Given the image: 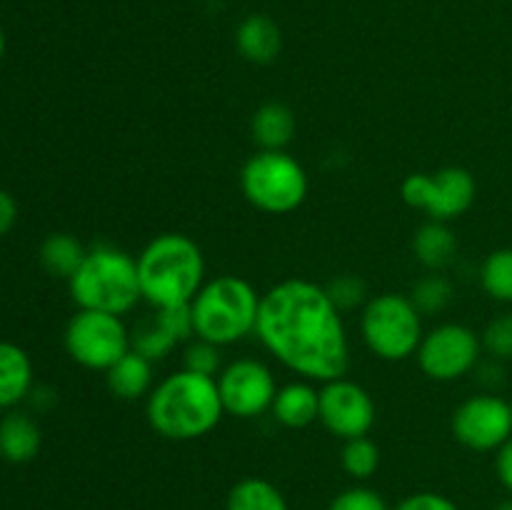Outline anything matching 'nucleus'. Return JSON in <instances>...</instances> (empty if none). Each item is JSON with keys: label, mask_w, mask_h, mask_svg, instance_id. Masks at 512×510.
<instances>
[{"label": "nucleus", "mask_w": 512, "mask_h": 510, "mask_svg": "<svg viewBox=\"0 0 512 510\" xmlns=\"http://www.w3.org/2000/svg\"><path fill=\"white\" fill-rule=\"evenodd\" d=\"M255 335L278 363L303 380L328 383L350 368L343 313L325 285L313 280L288 278L265 290Z\"/></svg>", "instance_id": "1"}, {"label": "nucleus", "mask_w": 512, "mask_h": 510, "mask_svg": "<svg viewBox=\"0 0 512 510\" xmlns=\"http://www.w3.org/2000/svg\"><path fill=\"white\" fill-rule=\"evenodd\" d=\"M495 510H512V498L510 500H503V503H500Z\"/></svg>", "instance_id": "35"}, {"label": "nucleus", "mask_w": 512, "mask_h": 510, "mask_svg": "<svg viewBox=\"0 0 512 510\" xmlns=\"http://www.w3.org/2000/svg\"><path fill=\"white\" fill-rule=\"evenodd\" d=\"M140 293L150 308L190 305L205 285V255L185 233H160L138 255Z\"/></svg>", "instance_id": "3"}, {"label": "nucleus", "mask_w": 512, "mask_h": 510, "mask_svg": "<svg viewBox=\"0 0 512 510\" xmlns=\"http://www.w3.org/2000/svg\"><path fill=\"white\" fill-rule=\"evenodd\" d=\"M295 128H298L295 113L278 100L260 105L250 120V133L260 150H285L293 143Z\"/></svg>", "instance_id": "18"}, {"label": "nucleus", "mask_w": 512, "mask_h": 510, "mask_svg": "<svg viewBox=\"0 0 512 510\" xmlns=\"http://www.w3.org/2000/svg\"><path fill=\"white\" fill-rule=\"evenodd\" d=\"M328 510H390V508L378 490L365 488V485H355V488H348L340 495H335L333 503L328 505Z\"/></svg>", "instance_id": "30"}, {"label": "nucleus", "mask_w": 512, "mask_h": 510, "mask_svg": "<svg viewBox=\"0 0 512 510\" xmlns=\"http://www.w3.org/2000/svg\"><path fill=\"white\" fill-rule=\"evenodd\" d=\"M378 410L368 390L350 378H335L320 385L318 420L330 435L340 440L363 438L373 430Z\"/></svg>", "instance_id": "13"}, {"label": "nucleus", "mask_w": 512, "mask_h": 510, "mask_svg": "<svg viewBox=\"0 0 512 510\" xmlns=\"http://www.w3.org/2000/svg\"><path fill=\"white\" fill-rule=\"evenodd\" d=\"M360 333L370 353L388 363H400L413 358L423 343V315L410 295H370L360 313Z\"/></svg>", "instance_id": "7"}, {"label": "nucleus", "mask_w": 512, "mask_h": 510, "mask_svg": "<svg viewBox=\"0 0 512 510\" xmlns=\"http://www.w3.org/2000/svg\"><path fill=\"white\" fill-rule=\"evenodd\" d=\"M495 473H498L503 488L512 495V438L495 455Z\"/></svg>", "instance_id": "33"}, {"label": "nucleus", "mask_w": 512, "mask_h": 510, "mask_svg": "<svg viewBox=\"0 0 512 510\" xmlns=\"http://www.w3.org/2000/svg\"><path fill=\"white\" fill-rule=\"evenodd\" d=\"M473 373H475V378H478L480 383L488 388L485 393H495V388H498V385H503V380H505L503 363H500V360H493V358L480 360L478 368H475Z\"/></svg>", "instance_id": "32"}, {"label": "nucleus", "mask_w": 512, "mask_h": 510, "mask_svg": "<svg viewBox=\"0 0 512 510\" xmlns=\"http://www.w3.org/2000/svg\"><path fill=\"white\" fill-rule=\"evenodd\" d=\"M483 343L465 323H440L423 335L418 358L420 370L438 383H455L478 368L483 360Z\"/></svg>", "instance_id": "10"}, {"label": "nucleus", "mask_w": 512, "mask_h": 510, "mask_svg": "<svg viewBox=\"0 0 512 510\" xmlns=\"http://www.w3.org/2000/svg\"><path fill=\"white\" fill-rule=\"evenodd\" d=\"M325 290H328L330 300L338 305L340 313L363 308L370 298L365 280L360 278V275H353V273H345V275H338V278H333L328 285H325Z\"/></svg>", "instance_id": "28"}, {"label": "nucleus", "mask_w": 512, "mask_h": 510, "mask_svg": "<svg viewBox=\"0 0 512 510\" xmlns=\"http://www.w3.org/2000/svg\"><path fill=\"white\" fill-rule=\"evenodd\" d=\"M395 510H460V508L448 498V495L425 490V493H413L405 500H400Z\"/></svg>", "instance_id": "31"}, {"label": "nucleus", "mask_w": 512, "mask_h": 510, "mask_svg": "<svg viewBox=\"0 0 512 510\" xmlns=\"http://www.w3.org/2000/svg\"><path fill=\"white\" fill-rule=\"evenodd\" d=\"M15 218H18V205H15L13 195L0 190V235H5L13 228Z\"/></svg>", "instance_id": "34"}, {"label": "nucleus", "mask_w": 512, "mask_h": 510, "mask_svg": "<svg viewBox=\"0 0 512 510\" xmlns=\"http://www.w3.org/2000/svg\"><path fill=\"white\" fill-rule=\"evenodd\" d=\"M220 400L225 413L233 418H258L273 408L278 380L273 370L258 358H238L220 370L218 378Z\"/></svg>", "instance_id": "12"}, {"label": "nucleus", "mask_w": 512, "mask_h": 510, "mask_svg": "<svg viewBox=\"0 0 512 510\" xmlns=\"http://www.w3.org/2000/svg\"><path fill=\"white\" fill-rule=\"evenodd\" d=\"M480 285L485 295L498 303L512 305V248H498L483 260Z\"/></svg>", "instance_id": "24"}, {"label": "nucleus", "mask_w": 512, "mask_h": 510, "mask_svg": "<svg viewBox=\"0 0 512 510\" xmlns=\"http://www.w3.org/2000/svg\"><path fill=\"white\" fill-rule=\"evenodd\" d=\"M485 358L508 363L512 360V313H498L488 320V325L480 333Z\"/></svg>", "instance_id": "27"}, {"label": "nucleus", "mask_w": 512, "mask_h": 510, "mask_svg": "<svg viewBox=\"0 0 512 510\" xmlns=\"http://www.w3.org/2000/svg\"><path fill=\"white\" fill-rule=\"evenodd\" d=\"M33 363L28 353L13 343H0V408L20 403L30 395Z\"/></svg>", "instance_id": "20"}, {"label": "nucleus", "mask_w": 512, "mask_h": 510, "mask_svg": "<svg viewBox=\"0 0 512 510\" xmlns=\"http://www.w3.org/2000/svg\"><path fill=\"white\" fill-rule=\"evenodd\" d=\"M260 298L263 295H258V290L240 275L225 273L205 280L190 303L195 338L228 348L255 335Z\"/></svg>", "instance_id": "5"}, {"label": "nucleus", "mask_w": 512, "mask_h": 510, "mask_svg": "<svg viewBox=\"0 0 512 510\" xmlns=\"http://www.w3.org/2000/svg\"><path fill=\"white\" fill-rule=\"evenodd\" d=\"M40 450V428L25 413H10L0 420V455L10 463H28Z\"/></svg>", "instance_id": "21"}, {"label": "nucleus", "mask_w": 512, "mask_h": 510, "mask_svg": "<svg viewBox=\"0 0 512 510\" xmlns=\"http://www.w3.org/2000/svg\"><path fill=\"white\" fill-rule=\"evenodd\" d=\"M85 253H88V248L75 235L53 233L40 245V263L55 278L70 280L75 270L80 268V263H83Z\"/></svg>", "instance_id": "23"}, {"label": "nucleus", "mask_w": 512, "mask_h": 510, "mask_svg": "<svg viewBox=\"0 0 512 510\" xmlns=\"http://www.w3.org/2000/svg\"><path fill=\"white\" fill-rule=\"evenodd\" d=\"M183 368L193 370V373H200V375H208V378H218L220 370H223L220 348L218 345L208 343V340L195 338L193 343L185 348Z\"/></svg>", "instance_id": "29"}, {"label": "nucleus", "mask_w": 512, "mask_h": 510, "mask_svg": "<svg viewBox=\"0 0 512 510\" xmlns=\"http://www.w3.org/2000/svg\"><path fill=\"white\" fill-rule=\"evenodd\" d=\"M65 350L83 368L108 373L130 350V328L123 315L78 308L65 328Z\"/></svg>", "instance_id": "8"}, {"label": "nucleus", "mask_w": 512, "mask_h": 510, "mask_svg": "<svg viewBox=\"0 0 512 510\" xmlns=\"http://www.w3.org/2000/svg\"><path fill=\"white\" fill-rule=\"evenodd\" d=\"M455 440L475 453H498L512 438L510 400L498 393H475L450 418Z\"/></svg>", "instance_id": "11"}, {"label": "nucleus", "mask_w": 512, "mask_h": 510, "mask_svg": "<svg viewBox=\"0 0 512 510\" xmlns=\"http://www.w3.org/2000/svg\"><path fill=\"white\" fill-rule=\"evenodd\" d=\"M5 53V35H3V28H0V58H3Z\"/></svg>", "instance_id": "36"}, {"label": "nucleus", "mask_w": 512, "mask_h": 510, "mask_svg": "<svg viewBox=\"0 0 512 510\" xmlns=\"http://www.w3.org/2000/svg\"><path fill=\"white\" fill-rule=\"evenodd\" d=\"M225 510H290L278 485L265 478H243L230 488Z\"/></svg>", "instance_id": "22"}, {"label": "nucleus", "mask_w": 512, "mask_h": 510, "mask_svg": "<svg viewBox=\"0 0 512 510\" xmlns=\"http://www.w3.org/2000/svg\"><path fill=\"white\" fill-rule=\"evenodd\" d=\"M195 338V325L190 305L178 308H153V313L143 315L130 328V350L148 358L150 363H160L183 340Z\"/></svg>", "instance_id": "14"}, {"label": "nucleus", "mask_w": 512, "mask_h": 510, "mask_svg": "<svg viewBox=\"0 0 512 510\" xmlns=\"http://www.w3.org/2000/svg\"><path fill=\"white\" fill-rule=\"evenodd\" d=\"M510 410H512V398H510Z\"/></svg>", "instance_id": "37"}, {"label": "nucleus", "mask_w": 512, "mask_h": 510, "mask_svg": "<svg viewBox=\"0 0 512 510\" xmlns=\"http://www.w3.org/2000/svg\"><path fill=\"white\" fill-rule=\"evenodd\" d=\"M68 283L75 305L83 310L128 315L143 303L138 258L118 245L98 243L88 248Z\"/></svg>", "instance_id": "4"}, {"label": "nucleus", "mask_w": 512, "mask_h": 510, "mask_svg": "<svg viewBox=\"0 0 512 510\" xmlns=\"http://www.w3.org/2000/svg\"><path fill=\"white\" fill-rule=\"evenodd\" d=\"M145 415L150 428L168 440L203 438L225 415L218 380L185 368L175 370L150 390Z\"/></svg>", "instance_id": "2"}, {"label": "nucleus", "mask_w": 512, "mask_h": 510, "mask_svg": "<svg viewBox=\"0 0 512 510\" xmlns=\"http://www.w3.org/2000/svg\"><path fill=\"white\" fill-rule=\"evenodd\" d=\"M413 255L430 273H443L458 255V235L450 223L428 220L413 235Z\"/></svg>", "instance_id": "17"}, {"label": "nucleus", "mask_w": 512, "mask_h": 510, "mask_svg": "<svg viewBox=\"0 0 512 510\" xmlns=\"http://www.w3.org/2000/svg\"><path fill=\"white\" fill-rule=\"evenodd\" d=\"M340 465H343V470L353 480L373 478L380 468V448L368 435L345 440L343 453H340Z\"/></svg>", "instance_id": "26"}, {"label": "nucleus", "mask_w": 512, "mask_h": 510, "mask_svg": "<svg viewBox=\"0 0 512 510\" xmlns=\"http://www.w3.org/2000/svg\"><path fill=\"white\" fill-rule=\"evenodd\" d=\"M235 48L248 63L268 65L283 50V33L270 15L253 13L240 20L235 30Z\"/></svg>", "instance_id": "16"}, {"label": "nucleus", "mask_w": 512, "mask_h": 510, "mask_svg": "<svg viewBox=\"0 0 512 510\" xmlns=\"http://www.w3.org/2000/svg\"><path fill=\"white\" fill-rule=\"evenodd\" d=\"M270 413L283 428H308L320 415V388H315L313 380H290L278 388Z\"/></svg>", "instance_id": "15"}, {"label": "nucleus", "mask_w": 512, "mask_h": 510, "mask_svg": "<svg viewBox=\"0 0 512 510\" xmlns=\"http://www.w3.org/2000/svg\"><path fill=\"white\" fill-rule=\"evenodd\" d=\"M410 300L420 315H438L453 303V283L443 273H428L413 285Z\"/></svg>", "instance_id": "25"}, {"label": "nucleus", "mask_w": 512, "mask_h": 510, "mask_svg": "<svg viewBox=\"0 0 512 510\" xmlns=\"http://www.w3.org/2000/svg\"><path fill=\"white\" fill-rule=\"evenodd\" d=\"M240 190L253 208L288 215L305 203L310 180L288 150H258L240 170Z\"/></svg>", "instance_id": "6"}, {"label": "nucleus", "mask_w": 512, "mask_h": 510, "mask_svg": "<svg viewBox=\"0 0 512 510\" xmlns=\"http://www.w3.org/2000/svg\"><path fill=\"white\" fill-rule=\"evenodd\" d=\"M108 390L118 400H138L150 395L153 385V363L135 350H128L113 368L105 373Z\"/></svg>", "instance_id": "19"}, {"label": "nucleus", "mask_w": 512, "mask_h": 510, "mask_svg": "<svg viewBox=\"0 0 512 510\" xmlns=\"http://www.w3.org/2000/svg\"><path fill=\"white\" fill-rule=\"evenodd\" d=\"M405 205L415 210H423L428 220H450L468 213L478 195V183L468 168L448 165L435 173H413L400 185Z\"/></svg>", "instance_id": "9"}]
</instances>
